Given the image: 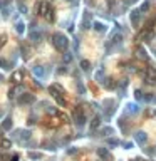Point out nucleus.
<instances>
[{"instance_id":"14","label":"nucleus","mask_w":156,"mask_h":161,"mask_svg":"<svg viewBox=\"0 0 156 161\" xmlns=\"http://www.w3.org/2000/svg\"><path fill=\"white\" fill-rule=\"evenodd\" d=\"M55 99H57L59 106H66V104H67V102H66V99H64V97H62L61 94H59V96H55Z\"/></svg>"},{"instance_id":"6","label":"nucleus","mask_w":156,"mask_h":161,"mask_svg":"<svg viewBox=\"0 0 156 161\" xmlns=\"http://www.w3.org/2000/svg\"><path fill=\"white\" fill-rule=\"evenodd\" d=\"M97 156H101L102 159H106V158H109V151L106 148H97Z\"/></svg>"},{"instance_id":"20","label":"nucleus","mask_w":156,"mask_h":161,"mask_svg":"<svg viewBox=\"0 0 156 161\" xmlns=\"http://www.w3.org/2000/svg\"><path fill=\"white\" fill-rule=\"evenodd\" d=\"M102 77H104V71H102V69H101V71H99V72H97V74H96V79H99V81H101V79H102Z\"/></svg>"},{"instance_id":"5","label":"nucleus","mask_w":156,"mask_h":161,"mask_svg":"<svg viewBox=\"0 0 156 161\" xmlns=\"http://www.w3.org/2000/svg\"><path fill=\"white\" fill-rule=\"evenodd\" d=\"M139 13H141V10H133V12H131V24H133V27H138Z\"/></svg>"},{"instance_id":"22","label":"nucleus","mask_w":156,"mask_h":161,"mask_svg":"<svg viewBox=\"0 0 156 161\" xmlns=\"http://www.w3.org/2000/svg\"><path fill=\"white\" fill-rule=\"evenodd\" d=\"M108 143H109L111 146H118V144H119V141H118V139H109Z\"/></svg>"},{"instance_id":"3","label":"nucleus","mask_w":156,"mask_h":161,"mask_svg":"<svg viewBox=\"0 0 156 161\" xmlns=\"http://www.w3.org/2000/svg\"><path fill=\"white\" fill-rule=\"evenodd\" d=\"M134 139H136L138 144H144V143L148 141V134L144 133V131H138V133L134 134Z\"/></svg>"},{"instance_id":"4","label":"nucleus","mask_w":156,"mask_h":161,"mask_svg":"<svg viewBox=\"0 0 156 161\" xmlns=\"http://www.w3.org/2000/svg\"><path fill=\"white\" fill-rule=\"evenodd\" d=\"M146 82H153V84H156V69H148V76H146Z\"/></svg>"},{"instance_id":"29","label":"nucleus","mask_w":156,"mask_h":161,"mask_svg":"<svg viewBox=\"0 0 156 161\" xmlns=\"http://www.w3.org/2000/svg\"><path fill=\"white\" fill-rule=\"evenodd\" d=\"M72 2H76V0H72Z\"/></svg>"},{"instance_id":"13","label":"nucleus","mask_w":156,"mask_h":161,"mask_svg":"<svg viewBox=\"0 0 156 161\" xmlns=\"http://www.w3.org/2000/svg\"><path fill=\"white\" fill-rule=\"evenodd\" d=\"M150 3H151V0H146V2L143 3V5H141V12H148V10H150Z\"/></svg>"},{"instance_id":"16","label":"nucleus","mask_w":156,"mask_h":161,"mask_svg":"<svg viewBox=\"0 0 156 161\" xmlns=\"http://www.w3.org/2000/svg\"><path fill=\"white\" fill-rule=\"evenodd\" d=\"M106 81H108V82H104V86H106V87H108V89L114 87V82H112V79H106Z\"/></svg>"},{"instance_id":"24","label":"nucleus","mask_w":156,"mask_h":161,"mask_svg":"<svg viewBox=\"0 0 156 161\" xmlns=\"http://www.w3.org/2000/svg\"><path fill=\"white\" fill-rule=\"evenodd\" d=\"M64 60H66V62H70V60H72V55H70V54H66V55H64Z\"/></svg>"},{"instance_id":"8","label":"nucleus","mask_w":156,"mask_h":161,"mask_svg":"<svg viewBox=\"0 0 156 161\" xmlns=\"http://www.w3.org/2000/svg\"><path fill=\"white\" fill-rule=\"evenodd\" d=\"M93 25H94V29H96L97 32H106V25H104L102 22H94Z\"/></svg>"},{"instance_id":"12","label":"nucleus","mask_w":156,"mask_h":161,"mask_svg":"<svg viewBox=\"0 0 156 161\" xmlns=\"http://www.w3.org/2000/svg\"><path fill=\"white\" fill-rule=\"evenodd\" d=\"M30 39H32V40H34V42H39V40H40V39H42V34H39V32H32Z\"/></svg>"},{"instance_id":"19","label":"nucleus","mask_w":156,"mask_h":161,"mask_svg":"<svg viewBox=\"0 0 156 161\" xmlns=\"http://www.w3.org/2000/svg\"><path fill=\"white\" fill-rule=\"evenodd\" d=\"M24 27H25V25H24L22 22H19V24H17V32H19V34H22V32H24Z\"/></svg>"},{"instance_id":"1","label":"nucleus","mask_w":156,"mask_h":161,"mask_svg":"<svg viewBox=\"0 0 156 161\" xmlns=\"http://www.w3.org/2000/svg\"><path fill=\"white\" fill-rule=\"evenodd\" d=\"M54 45H55V49L57 51H61V52H64L67 49V45H69V40H67V37L64 34H54Z\"/></svg>"},{"instance_id":"28","label":"nucleus","mask_w":156,"mask_h":161,"mask_svg":"<svg viewBox=\"0 0 156 161\" xmlns=\"http://www.w3.org/2000/svg\"><path fill=\"white\" fill-rule=\"evenodd\" d=\"M134 2H138V0H127V3H134Z\"/></svg>"},{"instance_id":"2","label":"nucleus","mask_w":156,"mask_h":161,"mask_svg":"<svg viewBox=\"0 0 156 161\" xmlns=\"http://www.w3.org/2000/svg\"><path fill=\"white\" fill-rule=\"evenodd\" d=\"M74 119H76L77 126H84V124H86V114H84V111L79 109V107H76V109H74Z\"/></svg>"},{"instance_id":"11","label":"nucleus","mask_w":156,"mask_h":161,"mask_svg":"<svg viewBox=\"0 0 156 161\" xmlns=\"http://www.w3.org/2000/svg\"><path fill=\"white\" fill-rule=\"evenodd\" d=\"M32 101H34V96L32 94H25L20 97V102H32Z\"/></svg>"},{"instance_id":"15","label":"nucleus","mask_w":156,"mask_h":161,"mask_svg":"<svg viewBox=\"0 0 156 161\" xmlns=\"http://www.w3.org/2000/svg\"><path fill=\"white\" fill-rule=\"evenodd\" d=\"M89 66H91V64H89V60H82V62H81V67H82L84 71H87V69H89Z\"/></svg>"},{"instance_id":"26","label":"nucleus","mask_w":156,"mask_h":161,"mask_svg":"<svg viewBox=\"0 0 156 161\" xmlns=\"http://www.w3.org/2000/svg\"><path fill=\"white\" fill-rule=\"evenodd\" d=\"M2 146H5V148H7V146H10V141H9V139H3V141H2Z\"/></svg>"},{"instance_id":"17","label":"nucleus","mask_w":156,"mask_h":161,"mask_svg":"<svg viewBox=\"0 0 156 161\" xmlns=\"http://www.w3.org/2000/svg\"><path fill=\"white\" fill-rule=\"evenodd\" d=\"M102 134H104V136L112 134V128H104V129H102Z\"/></svg>"},{"instance_id":"7","label":"nucleus","mask_w":156,"mask_h":161,"mask_svg":"<svg viewBox=\"0 0 156 161\" xmlns=\"http://www.w3.org/2000/svg\"><path fill=\"white\" fill-rule=\"evenodd\" d=\"M121 40H123V35L121 34H116L114 37H112V40H111V45H119V44H121Z\"/></svg>"},{"instance_id":"27","label":"nucleus","mask_w":156,"mask_h":161,"mask_svg":"<svg viewBox=\"0 0 156 161\" xmlns=\"http://www.w3.org/2000/svg\"><path fill=\"white\" fill-rule=\"evenodd\" d=\"M12 161H19V156H13V158H12Z\"/></svg>"},{"instance_id":"23","label":"nucleus","mask_w":156,"mask_h":161,"mask_svg":"<svg viewBox=\"0 0 156 161\" xmlns=\"http://www.w3.org/2000/svg\"><path fill=\"white\" fill-rule=\"evenodd\" d=\"M20 76H22V72H15V74H13V81H15V82H19Z\"/></svg>"},{"instance_id":"21","label":"nucleus","mask_w":156,"mask_h":161,"mask_svg":"<svg viewBox=\"0 0 156 161\" xmlns=\"http://www.w3.org/2000/svg\"><path fill=\"white\" fill-rule=\"evenodd\" d=\"M127 107H129V111H131V113H136V111H139V107H136L134 104H129Z\"/></svg>"},{"instance_id":"10","label":"nucleus","mask_w":156,"mask_h":161,"mask_svg":"<svg viewBox=\"0 0 156 161\" xmlns=\"http://www.w3.org/2000/svg\"><path fill=\"white\" fill-rule=\"evenodd\" d=\"M138 55H139V59H143V60H148V55H146V51H144L143 47H139L138 49Z\"/></svg>"},{"instance_id":"18","label":"nucleus","mask_w":156,"mask_h":161,"mask_svg":"<svg viewBox=\"0 0 156 161\" xmlns=\"http://www.w3.org/2000/svg\"><path fill=\"white\" fill-rule=\"evenodd\" d=\"M134 97L141 101V99H144V96H143V92H141V91H136V92H134Z\"/></svg>"},{"instance_id":"9","label":"nucleus","mask_w":156,"mask_h":161,"mask_svg":"<svg viewBox=\"0 0 156 161\" xmlns=\"http://www.w3.org/2000/svg\"><path fill=\"white\" fill-rule=\"evenodd\" d=\"M99 124H101V117H99V116H96L94 117V119H93V123H91V129H96V128H99Z\"/></svg>"},{"instance_id":"25","label":"nucleus","mask_w":156,"mask_h":161,"mask_svg":"<svg viewBox=\"0 0 156 161\" xmlns=\"http://www.w3.org/2000/svg\"><path fill=\"white\" fill-rule=\"evenodd\" d=\"M30 158H34V159H39V158H40V155H39V153H32V155H30Z\"/></svg>"}]
</instances>
